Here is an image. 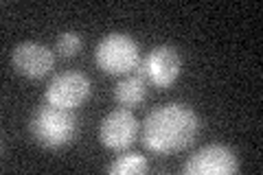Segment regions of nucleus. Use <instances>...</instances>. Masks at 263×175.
<instances>
[{
    "instance_id": "11",
    "label": "nucleus",
    "mask_w": 263,
    "mask_h": 175,
    "mask_svg": "<svg viewBox=\"0 0 263 175\" xmlns=\"http://www.w3.org/2000/svg\"><path fill=\"white\" fill-rule=\"evenodd\" d=\"M81 48H84V37H81L79 31H62L55 42V51L60 53L64 60H72Z\"/></svg>"
},
{
    "instance_id": "9",
    "label": "nucleus",
    "mask_w": 263,
    "mask_h": 175,
    "mask_svg": "<svg viewBox=\"0 0 263 175\" xmlns=\"http://www.w3.org/2000/svg\"><path fill=\"white\" fill-rule=\"evenodd\" d=\"M112 96L121 107H127V110L138 107L147 96V79L136 70L129 72L125 77L119 79V83L114 86Z\"/></svg>"
},
{
    "instance_id": "8",
    "label": "nucleus",
    "mask_w": 263,
    "mask_h": 175,
    "mask_svg": "<svg viewBox=\"0 0 263 175\" xmlns=\"http://www.w3.org/2000/svg\"><path fill=\"white\" fill-rule=\"evenodd\" d=\"M11 66L20 77L27 79H44L51 74L55 66V55L48 46L40 44V42H20L11 51Z\"/></svg>"
},
{
    "instance_id": "6",
    "label": "nucleus",
    "mask_w": 263,
    "mask_h": 175,
    "mask_svg": "<svg viewBox=\"0 0 263 175\" xmlns=\"http://www.w3.org/2000/svg\"><path fill=\"white\" fill-rule=\"evenodd\" d=\"M239 155L235 149L221 143L204 145L189 158L182 166L186 175H233L239 171Z\"/></svg>"
},
{
    "instance_id": "1",
    "label": "nucleus",
    "mask_w": 263,
    "mask_h": 175,
    "mask_svg": "<svg viewBox=\"0 0 263 175\" xmlns=\"http://www.w3.org/2000/svg\"><path fill=\"white\" fill-rule=\"evenodd\" d=\"M200 116L186 103H164L145 116L141 134L143 145L152 153H178L193 145L200 131Z\"/></svg>"
},
{
    "instance_id": "2",
    "label": "nucleus",
    "mask_w": 263,
    "mask_h": 175,
    "mask_svg": "<svg viewBox=\"0 0 263 175\" xmlns=\"http://www.w3.org/2000/svg\"><path fill=\"white\" fill-rule=\"evenodd\" d=\"M77 116L72 110H64L57 105H40L31 116L29 123V131L33 140L44 147V149H64L68 147L77 136Z\"/></svg>"
},
{
    "instance_id": "7",
    "label": "nucleus",
    "mask_w": 263,
    "mask_h": 175,
    "mask_svg": "<svg viewBox=\"0 0 263 175\" xmlns=\"http://www.w3.org/2000/svg\"><path fill=\"white\" fill-rule=\"evenodd\" d=\"M138 131H141V123L134 112L127 107H117L103 116L101 125H99V140L105 149L125 151L134 145Z\"/></svg>"
},
{
    "instance_id": "3",
    "label": "nucleus",
    "mask_w": 263,
    "mask_h": 175,
    "mask_svg": "<svg viewBox=\"0 0 263 175\" xmlns=\"http://www.w3.org/2000/svg\"><path fill=\"white\" fill-rule=\"evenodd\" d=\"M95 64L110 77H125L141 66V46L129 33L112 31L99 40L95 48Z\"/></svg>"
},
{
    "instance_id": "5",
    "label": "nucleus",
    "mask_w": 263,
    "mask_h": 175,
    "mask_svg": "<svg viewBox=\"0 0 263 175\" xmlns=\"http://www.w3.org/2000/svg\"><path fill=\"white\" fill-rule=\"evenodd\" d=\"M138 72L154 88L158 90L171 88L180 79V72H182V55H180L176 46L158 44L145 55V60H141Z\"/></svg>"
},
{
    "instance_id": "4",
    "label": "nucleus",
    "mask_w": 263,
    "mask_h": 175,
    "mask_svg": "<svg viewBox=\"0 0 263 175\" xmlns=\"http://www.w3.org/2000/svg\"><path fill=\"white\" fill-rule=\"evenodd\" d=\"M90 94H92V81L88 74L79 70H64L46 83L44 101L64 110H75L88 101Z\"/></svg>"
},
{
    "instance_id": "10",
    "label": "nucleus",
    "mask_w": 263,
    "mask_h": 175,
    "mask_svg": "<svg viewBox=\"0 0 263 175\" xmlns=\"http://www.w3.org/2000/svg\"><path fill=\"white\" fill-rule=\"evenodd\" d=\"M147 171H149L147 158L138 151H127V149L108 164V173L112 175H143Z\"/></svg>"
}]
</instances>
